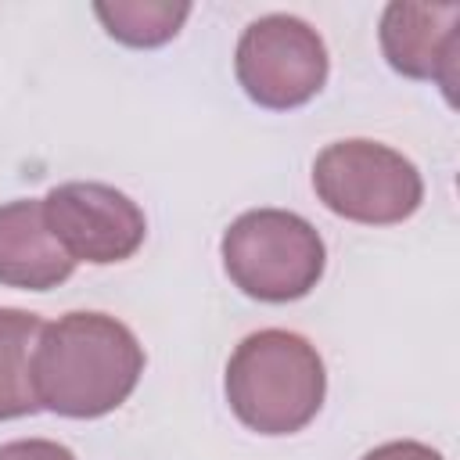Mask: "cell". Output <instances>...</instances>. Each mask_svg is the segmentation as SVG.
I'll use <instances>...</instances> for the list:
<instances>
[{
    "label": "cell",
    "instance_id": "obj_1",
    "mask_svg": "<svg viewBox=\"0 0 460 460\" xmlns=\"http://www.w3.org/2000/svg\"><path fill=\"white\" fill-rule=\"evenodd\" d=\"M144 374V349L137 334L108 313H65L43 327L36 345V395L40 406L93 420L119 410Z\"/></svg>",
    "mask_w": 460,
    "mask_h": 460
},
{
    "label": "cell",
    "instance_id": "obj_2",
    "mask_svg": "<svg viewBox=\"0 0 460 460\" xmlns=\"http://www.w3.org/2000/svg\"><path fill=\"white\" fill-rule=\"evenodd\" d=\"M223 388L244 428L259 435H295L320 413L327 370L309 338L266 327L241 338L230 352Z\"/></svg>",
    "mask_w": 460,
    "mask_h": 460
},
{
    "label": "cell",
    "instance_id": "obj_3",
    "mask_svg": "<svg viewBox=\"0 0 460 460\" xmlns=\"http://www.w3.org/2000/svg\"><path fill=\"white\" fill-rule=\"evenodd\" d=\"M219 252L234 288L273 305L305 298L327 266V248L316 226L288 208L241 212L226 226Z\"/></svg>",
    "mask_w": 460,
    "mask_h": 460
},
{
    "label": "cell",
    "instance_id": "obj_4",
    "mask_svg": "<svg viewBox=\"0 0 460 460\" xmlns=\"http://www.w3.org/2000/svg\"><path fill=\"white\" fill-rule=\"evenodd\" d=\"M316 198L341 219L363 226H392L410 219L424 201L417 165L377 140H334L313 162Z\"/></svg>",
    "mask_w": 460,
    "mask_h": 460
},
{
    "label": "cell",
    "instance_id": "obj_5",
    "mask_svg": "<svg viewBox=\"0 0 460 460\" xmlns=\"http://www.w3.org/2000/svg\"><path fill=\"white\" fill-rule=\"evenodd\" d=\"M323 36L295 14H262L248 22L234 50V72L248 101L270 111H291L313 101L327 83Z\"/></svg>",
    "mask_w": 460,
    "mask_h": 460
},
{
    "label": "cell",
    "instance_id": "obj_6",
    "mask_svg": "<svg viewBox=\"0 0 460 460\" xmlns=\"http://www.w3.org/2000/svg\"><path fill=\"white\" fill-rule=\"evenodd\" d=\"M43 216L72 262H126L147 237V219L140 205L129 194L93 180L50 187V194L43 198Z\"/></svg>",
    "mask_w": 460,
    "mask_h": 460
},
{
    "label": "cell",
    "instance_id": "obj_7",
    "mask_svg": "<svg viewBox=\"0 0 460 460\" xmlns=\"http://www.w3.org/2000/svg\"><path fill=\"white\" fill-rule=\"evenodd\" d=\"M377 36L385 61L399 75L442 86L446 101L453 104L460 68V4L395 0L385 7Z\"/></svg>",
    "mask_w": 460,
    "mask_h": 460
},
{
    "label": "cell",
    "instance_id": "obj_8",
    "mask_svg": "<svg viewBox=\"0 0 460 460\" xmlns=\"http://www.w3.org/2000/svg\"><path fill=\"white\" fill-rule=\"evenodd\" d=\"M75 262L47 226L40 198L0 205V284L50 291L72 277Z\"/></svg>",
    "mask_w": 460,
    "mask_h": 460
},
{
    "label": "cell",
    "instance_id": "obj_9",
    "mask_svg": "<svg viewBox=\"0 0 460 460\" xmlns=\"http://www.w3.org/2000/svg\"><path fill=\"white\" fill-rule=\"evenodd\" d=\"M43 327L47 323L29 309H0V420L29 417L40 410L32 363Z\"/></svg>",
    "mask_w": 460,
    "mask_h": 460
},
{
    "label": "cell",
    "instance_id": "obj_10",
    "mask_svg": "<svg viewBox=\"0 0 460 460\" xmlns=\"http://www.w3.org/2000/svg\"><path fill=\"white\" fill-rule=\"evenodd\" d=\"M93 14L101 18L111 40L137 50H151L169 43L183 29L190 4L187 0H97Z\"/></svg>",
    "mask_w": 460,
    "mask_h": 460
},
{
    "label": "cell",
    "instance_id": "obj_11",
    "mask_svg": "<svg viewBox=\"0 0 460 460\" xmlns=\"http://www.w3.org/2000/svg\"><path fill=\"white\" fill-rule=\"evenodd\" d=\"M0 460H75V453L50 438H14L0 446Z\"/></svg>",
    "mask_w": 460,
    "mask_h": 460
},
{
    "label": "cell",
    "instance_id": "obj_12",
    "mask_svg": "<svg viewBox=\"0 0 460 460\" xmlns=\"http://www.w3.org/2000/svg\"><path fill=\"white\" fill-rule=\"evenodd\" d=\"M363 460H446L438 449L413 442V438H399V442H385L377 449H370Z\"/></svg>",
    "mask_w": 460,
    "mask_h": 460
}]
</instances>
